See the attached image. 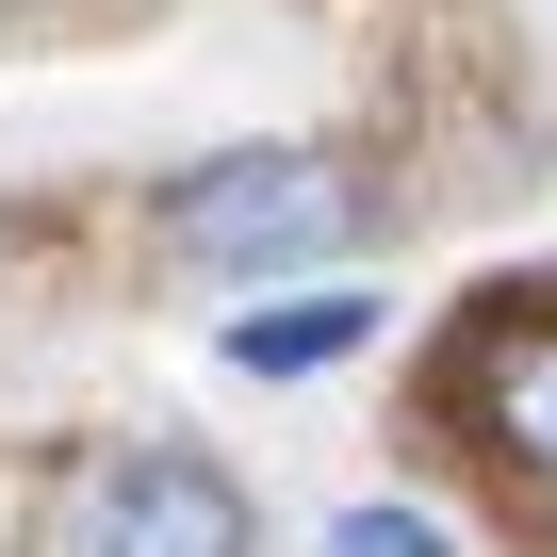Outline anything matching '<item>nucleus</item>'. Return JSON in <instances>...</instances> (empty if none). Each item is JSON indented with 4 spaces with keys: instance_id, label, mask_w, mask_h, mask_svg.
<instances>
[{
    "instance_id": "1",
    "label": "nucleus",
    "mask_w": 557,
    "mask_h": 557,
    "mask_svg": "<svg viewBox=\"0 0 557 557\" xmlns=\"http://www.w3.org/2000/svg\"><path fill=\"white\" fill-rule=\"evenodd\" d=\"M34 557H262V508L213 443H83L34 492Z\"/></svg>"
},
{
    "instance_id": "2",
    "label": "nucleus",
    "mask_w": 557,
    "mask_h": 557,
    "mask_svg": "<svg viewBox=\"0 0 557 557\" xmlns=\"http://www.w3.org/2000/svg\"><path fill=\"white\" fill-rule=\"evenodd\" d=\"M361 181L329 164V148H213V164H181L164 181V246L181 262H213V278H296V262H345L361 246Z\"/></svg>"
},
{
    "instance_id": "3",
    "label": "nucleus",
    "mask_w": 557,
    "mask_h": 557,
    "mask_svg": "<svg viewBox=\"0 0 557 557\" xmlns=\"http://www.w3.org/2000/svg\"><path fill=\"white\" fill-rule=\"evenodd\" d=\"M426 426H459L492 475L557 492V312H541V296L459 312V345L426 361Z\"/></svg>"
},
{
    "instance_id": "4",
    "label": "nucleus",
    "mask_w": 557,
    "mask_h": 557,
    "mask_svg": "<svg viewBox=\"0 0 557 557\" xmlns=\"http://www.w3.org/2000/svg\"><path fill=\"white\" fill-rule=\"evenodd\" d=\"M377 345V296H278V312H230V377H329Z\"/></svg>"
},
{
    "instance_id": "5",
    "label": "nucleus",
    "mask_w": 557,
    "mask_h": 557,
    "mask_svg": "<svg viewBox=\"0 0 557 557\" xmlns=\"http://www.w3.org/2000/svg\"><path fill=\"white\" fill-rule=\"evenodd\" d=\"M329 557H459V541H443L426 508H345V524H329Z\"/></svg>"
}]
</instances>
